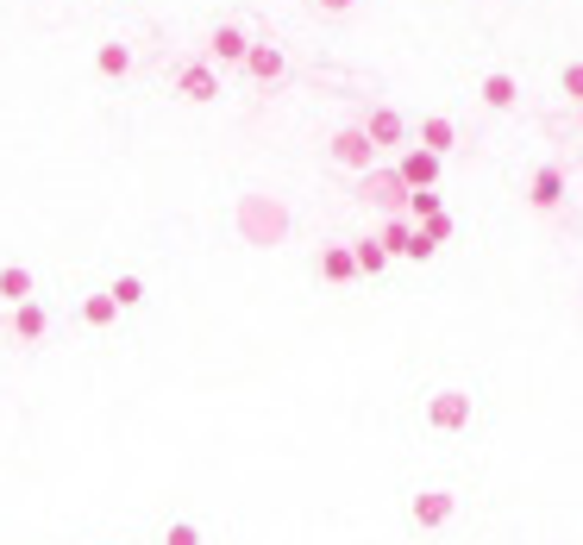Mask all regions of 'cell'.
<instances>
[{"label":"cell","instance_id":"17","mask_svg":"<svg viewBox=\"0 0 583 545\" xmlns=\"http://www.w3.org/2000/svg\"><path fill=\"white\" fill-rule=\"evenodd\" d=\"M483 94H489V101H496V107H508V101H515V82H502V76H496V82H489Z\"/></svg>","mask_w":583,"mask_h":545},{"label":"cell","instance_id":"16","mask_svg":"<svg viewBox=\"0 0 583 545\" xmlns=\"http://www.w3.org/2000/svg\"><path fill=\"white\" fill-rule=\"evenodd\" d=\"M19 333H26V339L44 333V314H38V307H19Z\"/></svg>","mask_w":583,"mask_h":545},{"label":"cell","instance_id":"7","mask_svg":"<svg viewBox=\"0 0 583 545\" xmlns=\"http://www.w3.org/2000/svg\"><path fill=\"white\" fill-rule=\"evenodd\" d=\"M402 132H408V126H402V113H389V107H383L377 120H370V145H402Z\"/></svg>","mask_w":583,"mask_h":545},{"label":"cell","instance_id":"14","mask_svg":"<svg viewBox=\"0 0 583 545\" xmlns=\"http://www.w3.org/2000/svg\"><path fill=\"white\" fill-rule=\"evenodd\" d=\"M113 307H120L113 295H95V301H88V320H95V326H107V320H113Z\"/></svg>","mask_w":583,"mask_h":545},{"label":"cell","instance_id":"13","mask_svg":"<svg viewBox=\"0 0 583 545\" xmlns=\"http://www.w3.org/2000/svg\"><path fill=\"white\" fill-rule=\"evenodd\" d=\"M421 145H427V151H446V145H452V126H446V120H427V126H421Z\"/></svg>","mask_w":583,"mask_h":545},{"label":"cell","instance_id":"5","mask_svg":"<svg viewBox=\"0 0 583 545\" xmlns=\"http://www.w3.org/2000/svg\"><path fill=\"white\" fill-rule=\"evenodd\" d=\"M527 201H533V207H540V213H552L558 201H565V176H558V170H552V163H546V170H540V176H533V188H527Z\"/></svg>","mask_w":583,"mask_h":545},{"label":"cell","instance_id":"19","mask_svg":"<svg viewBox=\"0 0 583 545\" xmlns=\"http://www.w3.org/2000/svg\"><path fill=\"white\" fill-rule=\"evenodd\" d=\"M565 88H571V94H583V69H571V76H565Z\"/></svg>","mask_w":583,"mask_h":545},{"label":"cell","instance_id":"18","mask_svg":"<svg viewBox=\"0 0 583 545\" xmlns=\"http://www.w3.org/2000/svg\"><path fill=\"white\" fill-rule=\"evenodd\" d=\"M170 545H195V527H170Z\"/></svg>","mask_w":583,"mask_h":545},{"label":"cell","instance_id":"6","mask_svg":"<svg viewBox=\"0 0 583 545\" xmlns=\"http://www.w3.org/2000/svg\"><path fill=\"white\" fill-rule=\"evenodd\" d=\"M352 251H358V270H364V276H383V270H389V257H395V251L377 239V232H370V239H358Z\"/></svg>","mask_w":583,"mask_h":545},{"label":"cell","instance_id":"9","mask_svg":"<svg viewBox=\"0 0 583 545\" xmlns=\"http://www.w3.org/2000/svg\"><path fill=\"white\" fill-rule=\"evenodd\" d=\"M402 257H408V264H433V257H439V245L427 239L421 226H414V232H408V251H402Z\"/></svg>","mask_w":583,"mask_h":545},{"label":"cell","instance_id":"10","mask_svg":"<svg viewBox=\"0 0 583 545\" xmlns=\"http://www.w3.org/2000/svg\"><path fill=\"white\" fill-rule=\"evenodd\" d=\"M408 232H414L408 220H383V226H377V239H383V245H389L395 257H402V251H408Z\"/></svg>","mask_w":583,"mask_h":545},{"label":"cell","instance_id":"8","mask_svg":"<svg viewBox=\"0 0 583 545\" xmlns=\"http://www.w3.org/2000/svg\"><path fill=\"white\" fill-rule=\"evenodd\" d=\"M339 163L364 170V163H370V132H345V138H339Z\"/></svg>","mask_w":583,"mask_h":545},{"label":"cell","instance_id":"4","mask_svg":"<svg viewBox=\"0 0 583 545\" xmlns=\"http://www.w3.org/2000/svg\"><path fill=\"white\" fill-rule=\"evenodd\" d=\"M402 182L408 188H433L439 182V151H408L402 157Z\"/></svg>","mask_w":583,"mask_h":545},{"label":"cell","instance_id":"11","mask_svg":"<svg viewBox=\"0 0 583 545\" xmlns=\"http://www.w3.org/2000/svg\"><path fill=\"white\" fill-rule=\"evenodd\" d=\"M421 232H427L433 245H446V239H452L458 226H452V213H427V220H421Z\"/></svg>","mask_w":583,"mask_h":545},{"label":"cell","instance_id":"12","mask_svg":"<svg viewBox=\"0 0 583 545\" xmlns=\"http://www.w3.org/2000/svg\"><path fill=\"white\" fill-rule=\"evenodd\" d=\"M408 207H414V220H427V213H439V188H408Z\"/></svg>","mask_w":583,"mask_h":545},{"label":"cell","instance_id":"2","mask_svg":"<svg viewBox=\"0 0 583 545\" xmlns=\"http://www.w3.org/2000/svg\"><path fill=\"white\" fill-rule=\"evenodd\" d=\"M408 514H414V527H421V533H439V527L458 514V495H446V489H421V495L408 502Z\"/></svg>","mask_w":583,"mask_h":545},{"label":"cell","instance_id":"3","mask_svg":"<svg viewBox=\"0 0 583 545\" xmlns=\"http://www.w3.org/2000/svg\"><path fill=\"white\" fill-rule=\"evenodd\" d=\"M320 276L333 282V289L358 282V276H364V270H358V251H352V245H326V251H320Z\"/></svg>","mask_w":583,"mask_h":545},{"label":"cell","instance_id":"1","mask_svg":"<svg viewBox=\"0 0 583 545\" xmlns=\"http://www.w3.org/2000/svg\"><path fill=\"white\" fill-rule=\"evenodd\" d=\"M427 426H433V433H464V426H471V395H464V389H439L427 401Z\"/></svg>","mask_w":583,"mask_h":545},{"label":"cell","instance_id":"15","mask_svg":"<svg viewBox=\"0 0 583 545\" xmlns=\"http://www.w3.org/2000/svg\"><path fill=\"white\" fill-rule=\"evenodd\" d=\"M0 295H7V301L26 295V270H7V276H0Z\"/></svg>","mask_w":583,"mask_h":545}]
</instances>
